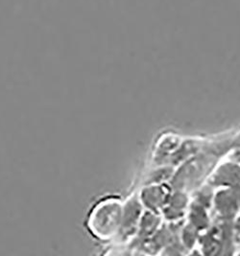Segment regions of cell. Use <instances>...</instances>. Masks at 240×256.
Listing matches in <instances>:
<instances>
[{
	"label": "cell",
	"instance_id": "obj_1",
	"mask_svg": "<svg viewBox=\"0 0 240 256\" xmlns=\"http://www.w3.org/2000/svg\"><path fill=\"white\" fill-rule=\"evenodd\" d=\"M123 206L121 200L108 196L96 202L87 217V228L93 238L99 241H112L120 232Z\"/></svg>",
	"mask_w": 240,
	"mask_h": 256
},
{
	"label": "cell",
	"instance_id": "obj_2",
	"mask_svg": "<svg viewBox=\"0 0 240 256\" xmlns=\"http://www.w3.org/2000/svg\"><path fill=\"white\" fill-rule=\"evenodd\" d=\"M141 217L142 204L139 198L133 197L129 198L123 206L122 224L117 238H120L121 241H125L136 234Z\"/></svg>",
	"mask_w": 240,
	"mask_h": 256
},
{
	"label": "cell",
	"instance_id": "obj_3",
	"mask_svg": "<svg viewBox=\"0 0 240 256\" xmlns=\"http://www.w3.org/2000/svg\"><path fill=\"white\" fill-rule=\"evenodd\" d=\"M169 195L166 192L165 187L156 184L146 186L139 196V200L149 211L158 213L160 210L164 208L165 204L168 202Z\"/></svg>",
	"mask_w": 240,
	"mask_h": 256
}]
</instances>
